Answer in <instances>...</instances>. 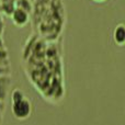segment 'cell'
I'll list each match as a JSON object with an SVG mask.
<instances>
[{
	"instance_id": "cell-11",
	"label": "cell",
	"mask_w": 125,
	"mask_h": 125,
	"mask_svg": "<svg viewBox=\"0 0 125 125\" xmlns=\"http://www.w3.org/2000/svg\"><path fill=\"white\" fill-rule=\"evenodd\" d=\"M93 2H97V3H103V2L108 1V0H92Z\"/></svg>"
},
{
	"instance_id": "cell-5",
	"label": "cell",
	"mask_w": 125,
	"mask_h": 125,
	"mask_svg": "<svg viewBox=\"0 0 125 125\" xmlns=\"http://www.w3.org/2000/svg\"><path fill=\"white\" fill-rule=\"evenodd\" d=\"M14 7L30 13V14L34 10V6L32 3V0H14Z\"/></svg>"
},
{
	"instance_id": "cell-10",
	"label": "cell",
	"mask_w": 125,
	"mask_h": 125,
	"mask_svg": "<svg viewBox=\"0 0 125 125\" xmlns=\"http://www.w3.org/2000/svg\"><path fill=\"white\" fill-rule=\"evenodd\" d=\"M4 45V42H3V39H2V35H0V47H3Z\"/></svg>"
},
{
	"instance_id": "cell-4",
	"label": "cell",
	"mask_w": 125,
	"mask_h": 125,
	"mask_svg": "<svg viewBox=\"0 0 125 125\" xmlns=\"http://www.w3.org/2000/svg\"><path fill=\"white\" fill-rule=\"evenodd\" d=\"M112 39L114 41L115 45L123 46L125 43V26L123 23L116 24L112 33Z\"/></svg>"
},
{
	"instance_id": "cell-6",
	"label": "cell",
	"mask_w": 125,
	"mask_h": 125,
	"mask_svg": "<svg viewBox=\"0 0 125 125\" xmlns=\"http://www.w3.org/2000/svg\"><path fill=\"white\" fill-rule=\"evenodd\" d=\"M0 62L9 65V53H8V50L6 48V46L0 47Z\"/></svg>"
},
{
	"instance_id": "cell-3",
	"label": "cell",
	"mask_w": 125,
	"mask_h": 125,
	"mask_svg": "<svg viewBox=\"0 0 125 125\" xmlns=\"http://www.w3.org/2000/svg\"><path fill=\"white\" fill-rule=\"evenodd\" d=\"M12 78L11 75H4L0 77V102L6 104V101L9 97Z\"/></svg>"
},
{
	"instance_id": "cell-2",
	"label": "cell",
	"mask_w": 125,
	"mask_h": 125,
	"mask_svg": "<svg viewBox=\"0 0 125 125\" xmlns=\"http://www.w3.org/2000/svg\"><path fill=\"white\" fill-rule=\"evenodd\" d=\"M10 18L12 23L18 28H24L30 22V13L18 8H14V10L11 12Z\"/></svg>"
},
{
	"instance_id": "cell-9",
	"label": "cell",
	"mask_w": 125,
	"mask_h": 125,
	"mask_svg": "<svg viewBox=\"0 0 125 125\" xmlns=\"http://www.w3.org/2000/svg\"><path fill=\"white\" fill-rule=\"evenodd\" d=\"M4 109H6V104H4V103H2V102H0V111H1L2 113H3Z\"/></svg>"
},
{
	"instance_id": "cell-1",
	"label": "cell",
	"mask_w": 125,
	"mask_h": 125,
	"mask_svg": "<svg viewBox=\"0 0 125 125\" xmlns=\"http://www.w3.org/2000/svg\"><path fill=\"white\" fill-rule=\"evenodd\" d=\"M11 111L13 116L19 121H25L32 115V101L25 95L21 89H13L11 91Z\"/></svg>"
},
{
	"instance_id": "cell-12",
	"label": "cell",
	"mask_w": 125,
	"mask_h": 125,
	"mask_svg": "<svg viewBox=\"0 0 125 125\" xmlns=\"http://www.w3.org/2000/svg\"><path fill=\"white\" fill-rule=\"evenodd\" d=\"M0 14H2L1 13V6H0Z\"/></svg>"
},
{
	"instance_id": "cell-8",
	"label": "cell",
	"mask_w": 125,
	"mask_h": 125,
	"mask_svg": "<svg viewBox=\"0 0 125 125\" xmlns=\"http://www.w3.org/2000/svg\"><path fill=\"white\" fill-rule=\"evenodd\" d=\"M4 29H6V22H4V18L2 14H0V35H3Z\"/></svg>"
},
{
	"instance_id": "cell-7",
	"label": "cell",
	"mask_w": 125,
	"mask_h": 125,
	"mask_svg": "<svg viewBox=\"0 0 125 125\" xmlns=\"http://www.w3.org/2000/svg\"><path fill=\"white\" fill-rule=\"evenodd\" d=\"M4 75H11L10 65H0V77Z\"/></svg>"
}]
</instances>
